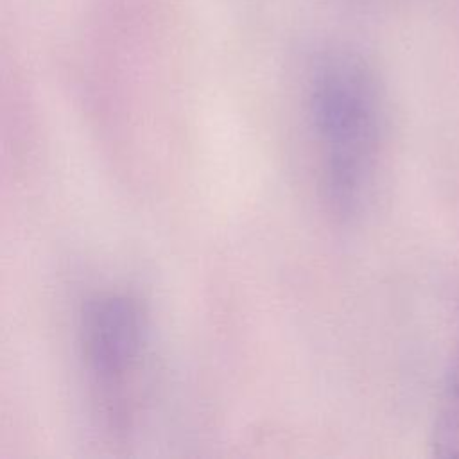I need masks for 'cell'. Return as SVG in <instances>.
<instances>
[{
	"label": "cell",
	"mask_w": 459,
	"mask_h": 459,
	"mask_svg": "<svg viewBox=\"0 0 459 459\" xmlns=\"http://www.w3.org/2000/svg\"><path fill=\"white\" fill-rule=\"evenodd\" d=\"M145 325L140 307L126 296H104L84 316V351L93 373L115 384L131 373L142 357Z\"/></svg>",
	"instance_id": "2"
},
{
	"label": "cell",
	"mask_w": 459,
	"mask_h": 459,
	"mask_svg": "<svg viewBox=\"0 0 459 459\" xmlns=\"http://www.w3.org/2000/svg\"><path fill=\"white\" fill-rule=\"evenodd\" d=\"M308 111L321 147L325 199L337 217H355L368 199L382 138L373 70L355 54H325L310 75Z\"/></svg>",
	"instance_id": "1"
},
{
	"label": "cell",
	"mask_w": 459,
	"mask_h": 459,
	"mask_svg": "<svg viewBox=\"0 0 459 459\" xmlns=\"http://www.w3.org/2000/svg\"><path fill=\"white\" fill-rule=\"evenodd\" d=\"M430 446L439 457H459V351L450 359L443 375Z\"/></svg>",
	"instance_id": "3"
}]
</instances>
